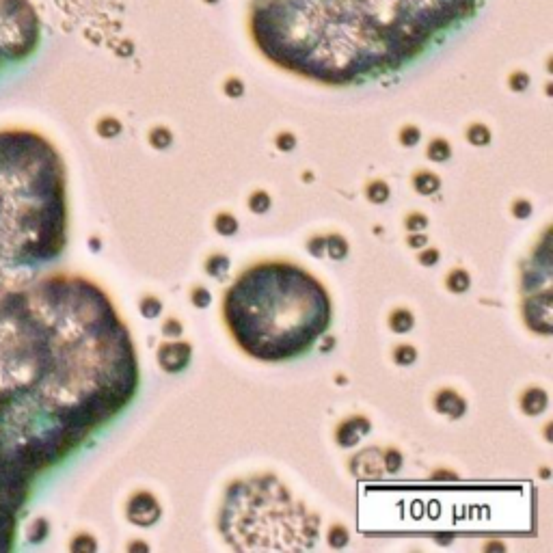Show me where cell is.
Here are the masks:
<instances>
[{
    "label": "cell",
    "mask_w": 553,
    "mask_h": 553,
    "mask_svg": "<svg viewBox=\"0 0 553 553\" xmlns=\"http://www.w3.org/2000/svg\"><path fill=\"white\" fill-rule=\"evenodd\" d=\"M480 7L482 0H251L249 31L281 70L350 87L404 70Z\"/></svg>",
    "instance_id": "6da1fadb"
},
{
    "label": "cell",
    "mask_w": 553,
    "mask_h": 553,
    "mask_svg": "<svg viewBox=\"0 0 553 553\" xmlns=\"http://www.w3.org/2000/svg\"><path fill=\"white\" fill-rule=\"evenodd\" d=\"M223 318L236 344L260 361H290L312 350L331 327V296L301 266L255 264L223 296Z\"/></svg>",
    "instance_id": "7a4b0ae2"
},
{
    "label": "cell",
    "mask_w": 553,
    "mask_h": 553,
    "mask_svg": "<svg viewBox=\"0 0 553 553\" xmlns=\"http://www.w3.org/2000/svg\"><path fill=\"white\" fill-rule=\"evenodd\" d=\"M523 318L528 327L541 335H551V292L528 296L523 303Z\"/></svg>",
    "instance_id": "3957f363"
},
{
    "label": "cell",
    "mask_w": 553,
    "mask_h": 553,
    "mask_svg": "<svg viewBox=\"0 0 553 553\" xmlns=\"http://www.w3.org/2000/svg\"><path fill=\"white\" fill-rule=\"evenodd\" d=\"M126 515L134 525H141V528H152V525L160 519V515H163V510H160L158 499L152 493L141 491L137 495H132V499L128 502V508H126Z\"/></svg>",
    "instance_id": "277c9868"
},
{
    "label": "cell",
    "mask_w": 553,
    "mask_h": 553,
    "mask_svg": "<svg viewBox=\"0 0 553 553\" xmlns=\"http://www.w3.org/2000/svg\"><path fill=\"white\" fill-rule=\"evenodd\" d=\"M193 357V346L188 342H167L158 348L160 368L169 374L182 372Z\"/></svg>",
    "instance_id": "5b68a950"
},
{
    "label": "cell",
    "mask_w": 553,
    "mask_h": 553,
    "mask_svg": "<svg viewBox=\"0 0 553 553\" xmlns=\"http://www.w3.org/2000/svg\"><path fill=\"white\" fill-rule=\"evenodd\" d=\"M350 471L357 478H363V480H372V478H379L381 471H383V454L379 448H370V450H363L359 452L353 461H350Z\"/></svg>",
    "instance_id": "8992f818"
},
{
    "label": "cell",
    "mask_w": 553,
    "mask_h": 553,
    "mask_svg": "<svg viewBox=\"0 0 553 553\" xmlns=\"http://www.w3.org/2000/svg\"><path fill=\"white\" fill-rule=\"evenodd\" d=\"M370 420L363 415L350 417L348 422H344L340 428H337V443L342 445V448H353V445L359 443L361 437H366L370 433Z\"/></svg>",
    "instance_id": "52a82bcc"
},
{
    "label": "cell",
    "mask_w": 553,
    "mask_h": 553,
    "mask_svg": "<svg viewBox=\"0 0 553 553\" xmlns=\"http://www.w3.org/2000/svg\"><path fill=\"white\" fill-rule=\"evenodd\" d=\"M435 409L443 415L458 420V417H463L467 413V402L458 396L454 389H441L435 396Z\"/></svg>",
    "instance_id": "ba28073f"
},
{
    "label": "cell",
    "mask_w": 553,
    "mask_h": 553,
    "mask_svg": "<svg viewBox=\"0 0 553 553\" xmlns=\"http://www.w3.org/2000/svg\"><path fill=\"white\" fill-rule=\"evenodd\" d=\"M547 404H549V396L541 387H530L521 396V409L525 415H541L547 409Z\"/></svg>",
    "instance_id": "9c48e42d"
},
{
    "label": "cell",
    "mask_w": 553,
    "mask_h": 553,
    "mask_svg": "<svg viewBox=\"0 0 553 553\" xmlns=\"http://www.w3.org/2000/svg\"><path fill=\"white\" fill-rule=\"evenodd\" d=\"M413 186H415V191L420 193V195H433L439 191V178L435 173H428V171H422V173H417L415 178H413Z\"/></svg>",
    "instance_id": "30bf717a"
},
{
    "label": "cell",
    "mask_w": 553,
    "mask_h": 553,
    "mask_svg": "<svg viewBox=\"0 0 553 553\" xmlns=\"http://www.w3.org/2000/svg\"><path fill=\"white\" fill-rule=\"evenodd\" d=\"M413 325H415V318L409 309H396V312L389 316V327L396 333H409Z\"/></svg>",
    "instance_id": "8fae6325"
},
{
    "label": "cell",
    "mask_w": 553,
    "mask_h": 553,
    "mask_svg": "<svg viewBox=\"0 0 553 553\" xmlns=\"http://www.w3.org/2000/svg\"><path fill=\"white\" fill-rule=\"evenodd\" d=\"M325 253L331 260H344L348 255V242L340 234H331L325 238Z\"/></svg>",
    "instance_id": "7c38bea8"
},
{
    "label": "cell",
    "mask_w": 553,
    "mask_h": 553,
    "mask_svg": "<svg viewBox=\"0 0 553 553\" xmlns=\"http://www.w3.org/2000/svg\"><path fill=\"white\" fill-rule=\"evenodd\" d=\"M445 286H448L450 292H454V294H463V292L469 290L471 279H469V275L465 271H461V268H456V271H452L448 275V281H445Z\"/></svg>",
    "instance_id": "4fadbf2b"
},
{
    "label": "cell",
    "mask_w": 553,
    "mask_h": 553,
    "mask_svg": "<svg viewBox=\"0 0 553 553\" xmlns=\"http://www.w3.org/2000/svg\"><path fill=\"white\" fill-rule=\"evenodd\" d=\"M214 227H217V232L221 236H234L238 232V221L234 214L229 212H221L217 219H214Z\"/></svg>",
    "instance_id": "5bb4252c"
},
{
    "label": "cell",
    "mask_w": 553,
    "mask_h": 553,
    "mask_svg": "<svg viewBox=\"0 0 553 553\" xmlns=\"http://www.w3.org/2000/svg\"><path fill=\"white\" fill-rule=\"evenodd\" d=\"M366 195H368V199L372 201V204L381 206V204H385V201L389 199V186L385 182H381V180H376V182H372L368 186Z\"/></svg>",
    "instance_id": "9a60e30c"
},
{
    "label": "cell",
    "mask_w": 553,
    "mask_h": 553,
    "mask_svg": "<svg viewBox=\"0 0 553 553\" xmlns=\"http://www.w3.org/2000/svg\"><path fill=\"white\" fill-rule=\"evenodd\" d=\"M249 208L255 214H264V212H268V208H271V197H268L266 191H255L249 197Z\"/></svg>",
    "instance_id": "2e32d148"
},
{
    "label": "cell",
    "mask_w": 553,
    "mask_h": 553,
    "mask_svg": "<svg viewBox=\"0 0 553 553\" xmlns=\"http://www.w3.org/2000/svg\"><path fill=\"white\" fill-rule=\"evenodd\" d=\"M206 271H208L212 277H223V275L229 271V260L225 258V255H214V258L208 260Z\"/></svg>",
    "instance_id": "e0dca14e"
},
{
    "label": "cell",
    "mask_w": 553,
    "mask_h": 553,
    "mask_svg": "<svg viewBox=\"0 0 553 553\" xmlns=\"http://www.w3.org/2000/svg\"><path fill=\"white\" fill-rule=\"evenodd\" d=\"M160 312H163V303H160L156 296H145L141 301V314L145 318H156L160 316Z\"/></svg>",
    "instance_id": "ac0fdd59"
},
{
    "label": "cell",
    "mask_w": 553,
    "mask_h": 553,
    "mask_svg": "<svg viewBox=\"0 0 553 553\" xmlns=\"http://www.w3.org/2000/svg\"><path fill=\"white\" fill-rule=\"evenodd\" d=\"M394 359H396V363H400V366H411V363H415V359H417V350L409 344H402L396 348Z\"/></svg>",
    "instance_id": "d6986e66"
},
{
    "label": "cell",
    "mask_w": 553,
    "mask_h": 553,
    "mask_svg": "<svg viewBox=\"0 0 553 553\" xmlns=\"http://www.w3.org/2000/svg\"><path fill=\"white\" fill-rule=\"evenodd\" d=\"M348 543V530L342 528V525H333L329 530V545L333 549H342Z\"/></svg>",
    "instance_id": "ffe728a7"
},
{
    "label": "cell",
    "mask_w": 553,
    "mask_h": 553,
    "mask_svg": "<svg viewBox=\"0 0 553 553\" xmlns=\"http://www.w3.org/2000/svg\"><path fill=\"white\" fill-rule=\"evenodd\" d=\"M383 467L389 471V474H396L402 467V454L398 450H387L383 454Z\"/></svg>",
    "instance_id": "44dd1931"
},
{
    "label": "cell",
    "mask_w": 553,
    "mask_h": 553,
    "mask_svg": "<svg viewBox=\"0 0 553 553\" xmlns=\"http://www.w3.org/2000/svg\"><path fill=\"white\" fill-rule=\"evenodd\" d=\"M428 227V219L424 217L422 212H413L407 217V229L409 232H424V229Z\"/></svg>",
    "instance_id": "7402d4cb"
},
{
    "label": "cell",
    "mask_w": 553,
    "mask_h": 553,
    "mask_svg": "<svg viewBox=\"0 0 553 553\" xmlns=\"http://www.w3.org/2000/svg\"><path fill=\"white\" fill-rule=\"evenodd\" d=\"M191 301H193L195 307L204 309V307H208V305L212 303V296H210V292H208L206 288H195V290L191 292Z\"/></svg>",
    "instance_id": "603a6c76"
},
{
    "label": "cell",
    "mask_w": 553,
    "mask_h": 553,
    "mask_svg": "<svg viewBox=\"0 0 553 553\" xmlns=\"http://www.w3.org/2000/svg\"><path fill=\"white\" fill-rule=\"evenodd\" d=\"M428 154H430V158H435V160H445V158L450 156V147L445 145L443 141H437V143L430 145Z\"/></svg>",
    "instance_id": "cb8c5ba5"
},
{
    "label": "cell",
    "mask_w": 553,
    "mask_h": 553,
    "mask_svg": "<svg viewBox=\"0 0 553 553\" xmlns=\"http://www.w3.org/2000/svg\"><path fill=\"white\" fill-rule=\"evenodd\" d=\"M182 322L180 320H173V318H169L167 322H165V325H163V333H165V337H180L182 335Z\"/></svg>",
    "instance_id": "d4e9b609"
},
{
    "label": "cell",
    "mask_w": 553,
    "mask_h": 553,
    "mask_svg": "<svg viewBox=\"0 0 553 553\" xmlns=\"http://www.w3.org/2000/svg\"><path fill=\"white\" fill-rule=\"evenodd\" d=\"M512 212H515V217L517 219H528L530 214H532V206H530V201H515V206H512Z\"/></svg>",
    "instance_id": "484cf974"
},
{
    "label": "cell",
    "mask_w": 553,
    "mask_h": 553,
    "mask_svg": "<svg viewBox=\"0 0 553 553\" xmlns=\"http://www.w3.org/2000/svg\"><path fill=\"white\" fill-rule=\"evenodd\" d=\"M307 249H309V253L316 255V258H322V255H325V238H314V240H309Z\"/></svg>",
    "instance_id": "4316f807"
},
{
    "label": "cell",
    "mask_w": 553,
    "mask_h": 553,
    "mask_svg": "<svg viewBox=\"0 0 553 553\" xmlns=\"http://www.w3.org/2000/svg\"><path fill=\"white\" fill-rule=\"evenodd\" d=\"M439 262V251L437 249H428L420 255V264L422 266H435Z\"/></svg>",
    "instance_id": "83f0119b"
},
{
    "label": "cell",
    "mask_w": 553,
    "mask_h": 553,
    "mask_svg": "<svg viewBox=\"0 0 553 553\" xmlns=\"http://www.w3.org/2000/svg\"><path fill=\"white\" fill-rule=\"evenodd\" d=\"M426 236H420V234H413L411 232V236H409V247H413V249H422V247H426Z\"/></svg>",
    "instance_id": "f1b7e54d"
},
{
    "label": "cell",
    "mask_w": 553,
    "mask_h": 553,
    "mask_svg": "<svg viewBox=\"0 0 553 553\" xmlns=\"http://www.w3.org/2000/svg\"><path fill=\"white\" fill-rule=\"evenodd\" d=\"M404 143H407V145L417 143V132H415V134H413V132H407V134H404Z\"/></svg>",
    "instance_id": "f546056e"
},
{
    "label": "cell",
    "mask_w": 553,
    "mask_h": 553,
    "mask_svg": "<svg viewBox=\"0 0 553 553\" xmlns=\"http://www.w3.org/2000/svg\"><path fill=\"white\" fill-rule=\"evenodd\" d=\"M130 549H143V551H147V547H145V545H141V543H134V545H130Z\"/></svg>",
    "instance_id": "4dcf8cb0"
}]
</instances>
